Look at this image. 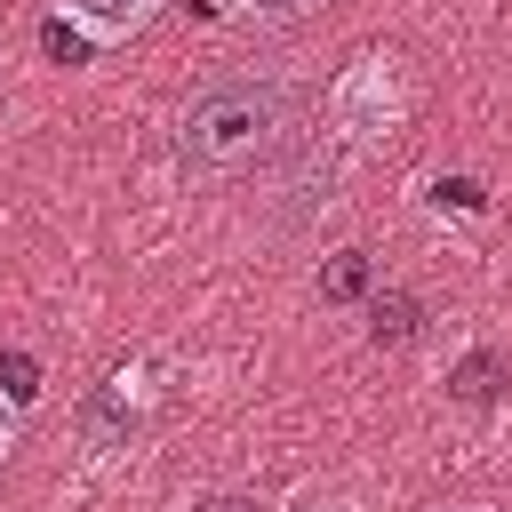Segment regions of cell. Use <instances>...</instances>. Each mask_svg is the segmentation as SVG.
<instances>
[{"label":"cell","instance_id":"13","mask_svg":"<svg viewBox=\"0 0 512 512\" xmlns=\"http://www.w3.org/2000/svg\"><path fill=\"white\" fill-rule=\"evenodd\" d=\"M440 512H488V504H440Z\"/></svg>","mask_w":512,"mask_h":512},{"label":"cell","instance_id":"9","mask_svg":"<svg viewBox=\"0 0 512 512\" xmlns=\"http://www.w3.org/2000/svg\"><path fill=\"white\" fill-rule=\"evenodd\" d=\"M0 384H8V400H16V408H32V400H40V368H32L24 352H0Z\"/></svg>","mask_w":512,"mask_h":512},{"label":"cell","instance_id":"5","mask_svg":"<svg viewBox=\"0 0 512 512\" xmlns=\"http://www.w3.org/2000/svg\"><path fill=\"white\" fill-rule=\"evenodd\" d=\"M416 320H424V312H416V296H408V288H392V296H376V304H368V344H408V336H416Z\"/></svg>","mask_w":512,"mask_h":512},{"label":"cell","instance_id":"12","mask_svg":"<svg viewBox=\"0 0 512 512\" xmlns=\"http://www.w3.org/2000/svg\"><path fill=\"white\" fill-rule=\"evenodd\" d=\"M240 16H304V8H320V0H232Z\"/></svg>","mask_w":512,"mask_h":512},{"label":"cell","instance_id":"6","mask_svg":"<svg viewBox=\"0 0 512 512\" xmlns=\"http://www.w3.org/2000/svg\"><path fill=\"white\" fill-rule=\"evenodd\" d=\"M320 296H328V304H352V296H368V256H360V248L328 256V272H320Z\"/></svg>","mask_w":512,"mask_h":512},{"label":"cell","instance_id":"11","mask_svg":"<svg viewBox=\"0 0 512 512\" xmlns=\"http://www.w3.org/2000/svg\"><path fill=\"white\" fill-rule=\"evenodd\" d=\"M16 440H24V408H16L8 392H0V464L16 456Z\"/></svg>","mask_w":512,"mask_h":512},{"label":"cell","instance_id":"7","mask_svg":"<svg viewBox=\"0 0 512 512\" xmlns=\"http://www.w3.org/2000/svg\"><path fill=\"white\" fill-rule=\"evenodd\" d=\"M496 368H504V360H496V352L480 344V352H472V360H464V368L448 376V392H456V400H488V392H496Z\"/></svg>","mask_w":512,"mask_h":512},{"label":"cell","instance_id":"8","mask_svg":"<svg viewBox=\"0 0 512 512\" xmlns=\"http://www.w3.org/2000/svg\"><path fill=\"white\" fill-rule=\"evenodd\" d=\"M40 48H48V56H56V64H72V56H88V48H96V40H88V32H80V24H64V16H48V24H40Z\"/></svg>","mask_w":512,"mask_h":512},{"label":"cell","instance_id":"4","mask_svg":"<svg viewBox=\"0 0 512 512\" xmlns=\"http://www.w3.org/2000/svg\"><path fill=\"white\" fill-rule=\"evenodd\" d=\"M80 432H88V448H128V432H136V400H128V376H112L88 408H80Z\"/></svg>","mask_w":512,"mask_h":512},{"label":"cell","instance_id":"10","mask_svg":"<svg viewBox=\"0 0 512 512\" xmlns=\"http://www.w3.org/2000/svg\"><path fill=\"white\" fill-rule=\"evenodd\" d=\"M192 512H264L248 488H208V496H192Z\"/></svg>","mask_w":512,"mask_h":512},{"label":"cell","instance_id":"1","mask_svg":"<svg viewBox=\"0 0 512 512\" xmlns=\"http://www.w3.org/2000/svg\"><path fill=\"white\" fill-rule=\"evenodd\" d=\"M296 128V80L288 72H232L208 80L176 112V168L184 176H240Z\"/></svg>","mask_w":512,"mask_h":512},{"label":"cell","instance_id":"3","mask_svg":"<svg viewBox=\"0 0 512 512\" xmlns=\"http://www.w3.org/2000/svg\"><path fill=\"white\" fill-rule=\"evenodd\" d=\"M64 16L96 40V48H112V40H128V32H144L152 16H160V0H64Z\"/></svg>","mask_w":512,"mask_h":512},{"label":"cell","instance_id":"14","mask_svg":"<svg viewBox=\"0 0 512 512\" xmlns=\"http://www.w3.org/2000/svg\"><path fill=\"white\" fill-rule=\"evenodd\" d=\"M328 512H344V504H328Z\"/></svg>","mask_w":512,"mask_h":512},{"label":"cell","instance_id":"2","mask_svg":"<svg viewBox=\"0 0 512 512\" xmlns=\"http://www.w3.org/2000/svg\"><path fill=\"white\" fill-rule=\"evenodd\" d=\"M400 120H408V72H400V56H360V64L336 72V88H328V128H336L352 152L400 136Z\"/></svg>","mask_w":512,"mask_h":512}]
</instances>
